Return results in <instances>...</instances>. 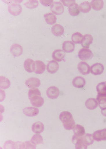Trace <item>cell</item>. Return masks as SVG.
<instances>
[{
    "mask_svg": "<svg viewBox=\"0 0 106 149\" xmlns=\"http://www.w3.org/2000/svg\"><path fill=\"white\" fill-rule=\"evenodd\" d=\"M29 100L33 106L40 107L43 105L44 100L41 97L40 91L37 88H31L28 93Z\"/></svg>",
    "mask_w": 106,
    "mask_h": 149,
    "instance_id": "1",
    "label": "cell"
},
{
    "mask_svg": "<svg viewBox=\"0 0 106 149\" xmlns=\"http://www.w3.org/2000/svg\"><path fill=\"white\" fill-rule=\"evenodd\" d=\"M59 118L66 130H71L74 129L75 126V123L72 115L70 112L67 111L62 112L60 113Z\"/></svg>",
    "mask_w": 106,
    "mask_h": 149,
    "instance_id": "2",
    "label": "cell"
},
{
    "mask_svg": "<svg viewBox=\"0 0 106 149\" xmlns=\"http://www.w3.org/2000/svg\"><path fill=\"white\" fill-rule=\"evenodd\" d=\"M79 58L83 61L89 60L93 57L92 51L88 48H82L79 51L78 54Z\"/></svg>",
    "mask_w": 106,
    "mask_h": 149,
    "instance_id": "3",
    "label": "cell"
},
{
    "mask_svg": "<svg viewBox=\"0 0 106 149\" xmlns=\"http://www.w3.org/2000/svg\"><path fill=\"white\" fill-rule=\"evenodd\" d=\"M83 136H77L74 135L72 137V141L73 143L75 145L76 149H87V146L83 142Z\"/></svg>",
    "mask_w": 106,
    "mask_h": 149,
    "instance_id": "4",
    "label": "cell"
},
{
    "mask_svg": "<svg viewBox=\"0 0 106 149\" xmlns=\"http://www.w3.org/2000/svg\"><path fill=\"white\" fill-rule=\"evenodd\" d=\"M51 11L56 15H60L63 13L64 8L63 4L60 2H55L50 6Z\"/></svg>",
    "mask_w": 106,
    "mask_h": 149,
    "instance_id": "5",
    "label": "cell"
},
{
    "mask_svg": "<svg viewBox=\"0 0 106 149\" xmlns=\"http://www.w3.org/2000/svg\"><path fill=\"white\" fill-rule=\"evenodd\" d=\"M9 12L14 16L19 15L22 11V7L18 4L12 3L8 7Z\"/></svg>",
    "mask_w": 106,
    "mask_h": 149,
    "instance_id": "6",
    "label": "cell"
},
{
    "mask_svg": "<svg viewBox=\"0 0 106 149\" xmlns=\"http://www.w3.org/2000/svg\"><path fill=\"white\" fill-rule=\"evenodd\" d=\"M47 95L50 99H57L60 95L59 89L55 86L49 87L46 91Z\"/></svg>",
    "mask_w": 106,
    "mask_h": 149,
    "instance_id": "7",
    "label": "cell"
},
{
    "mask_svg": "<svg viewBox=\"0 0 106 149\" xmlns=\"http://www.w3.org/2000/svg\"><path fill=\"white\" fill-rule=\"evenodd\" d=\"M93 136L94 140L98 142L106 141V128L95 131Z\"/></svg>",
    "mask_w": 106,
    "mask_h": 149,
    "instance_id": "8",
    "label": "cell"
},
{
    "mask_svg": "<svg viewBox=\"0 0 106 149\" xmlns=\"http://www.w3.org/2000/svg\"><path fill=\"white\" fill-rule=\"evenodd\" d=\"M25 85L30 88H38L41 85V81L36 77H31L29 78L25 82Z\"/></svg>",
    "mask_w": 106,
    "mask_h": 149,
    "instance_id": "9",
    "label": "cell"
},
{
    "mask_svg": "<svg viewBox=\"0 0 106 149\" xmlns=\"http://www.w3.org/2000/svg\"><path fill=\"white\" fill-rule=\"evenodd\" d=\"M104 67L103 64L96 63L91 66L90 71L92 74L95 75H100L103 72Z\"/></svg>",
    "mask_w": 106,
    "mask_h": 149,
    "instance_id": "10",
    "label": "cell"
},
{
    "mask_svg": "<svg viewBox=\"0 0 106 149\" xmlns=\"http://www.w3.org/2000/svg\"><path fill=\"white\" fill-rule=\"evenodd\" d=\"M59 68V65L55 61L52 60L49 61L47 65V70L51 74H53L57 72Z\"/></svg>",
    "mask_w": 106,
    "mask_h": 149,
    "instance_id": "11",
    "label": "cell"
},
{
    "mask_svg": "<svg viewBox=\"0 0 106 149\" xmlns=\"http://www.w3.org/2000/svg\"><path fill=\"white\" fill-rule=\"evenodd\" d=\"M24 66L27 72H32L35 71V63L32 59H27L24 62Z\"/></svg>",
    "mask_w": 106,
    "mask_h": 149,
    "instance_id": "12",
    "label": "cell"
},
{
    "mask_svg": "<svg viewBox=\"0 0 106 149\" xmlns=\"http://www.w3.org/2000/svg\"><path fill=\"white\" fill-rule=\"evenodd\" d=\"M78 68L80 72L83 75H86L90 73V67L89 65L85 62H80L78 65Z\"/></svg>",
    "mask_w": 106,
    "mask_h": 149,
    "instance_id": "13",
    "label": "cell"
},
{
    "mask_svg": "<svg viewBox=\"0 0 106 149\" xmlns=\"http://www.w3.org/2000/svg\"><path fill=\"white\" fill-rule=\"evenodd\" d=\"M10 52L14 56H19L23 52V48L19 44H13L10 47Z\"/></svg>",
    "mask_w": 106,
    "mask_h": 149,
    "instance_id": "14",
    "label": "cell"
},
{
    "mask_svg": "<svg viewBox=\"0 0 106 149\" xmlns=\"http://www.w3.org/2000/svg\"><path fill=\"white\" fill-rule=\"evenodd\" d=\"M65 51L61 49L55 50L52 54V58L56 61H62L65 58Z\"/></svg>",
    "mask_w": 106,
    "mask_h": 149,
    "instance_id": "15",
    "label": "cell"
},
{
    "mask_svg": "<svg viewBox=\"0 0 106 149\" xmlns=\"http://www.w3.org/2000/svg\"><path fill=\"white\" fill-rule=\"evenodd\" d=\"M23 113L26 116L30 117H34L37 115L39 113V109L33 107H28L23 110Z\"/></svg>",
    "mask_w": 106,
    "mask_h": 149,
    "instance_id": "16",
    "label": "cell"
},
{
    "mask_svg": "<svg viewBox=\"0 0 106 149\" xmlns=\"http://www.w3.org/2000/svg\"><path fill=\"white\" fill-rule=\"evenodd\" d=\"M51 31L54 36L57 37L62 36L64 33V27L59 24H55L52 26Z\"/></svg>",
    "mask_w": 106,
    "mask_h": 149,
    "instance_id": "17",
    "label": "cell"
},
{
    "mask_svg": "<svg viewBox=\"0 0 106 149\" xmlns=\"http://www.w3.org/2000/svg\"><path fill=\"white\" fill-rule=\"evenodd\" d=\"M97 100L101 109L106 108V93H98Z\"/></svg>",
    "mask_w": 106,
    "mask_h": 149,
    "instance_id": "18",
    "label": "cell"
},
{
    "mask_svg": "<svg viewBox=\"0 0 106 149\" xmlns=\"http://www.w3.org/2000/svg\"><path fill=\"white\" fill-rule=\"evenodd\" d=\"M72 84L74 87L78 88H83L85 84V80L82 77H76L72 81Z\"/></svg>",
    "mask_w": 106,
    "mask_h": 149,
    "instance_id": "19",
    "label": "cell"
},
{
    "mask_svg": "<svg viewBox=\"0 0 106 149\" xmlns=\"http://www.w3.org/2000/svg\"><path fill=\"white\" fill-rule=\"evenodd\" d=\"M35 72L36 74H42L45 70V65L41 61H36L35 62Z\"/></svg>",
    "mask_w": 106,
    "mask_h": 149,
    "instance_id": "20",
    "label": "cell"
},
{
    "mask_svg": "<svg viewBox=\"0 0 106 149\" xmlns=\"http://www.w3.org/2000/svg\"><path fill=\"white\" fill-rule=\"evenodd\" d=\"M32 129L34 133L36 134H40L44 130V125L43 123L39 121L33 124Z\"/></svg>",
    "mask_w": 106,
    "mask_h": 149,
    "instance_id": "21",
    "label": "cell"
},
{
    "mask_svg": "<svg viewBox=\"0 0 106 149\" xmlns=\"http://www.w3.org/2000/svg\"><path fill=\"white\" fill-rule=\"evenodd\" d=\"M93 37L92 35L87 34L83 36V39L81 42V46L83 47L88 48L90 45L93 43Z\"/></svg>",
    "mask_w": 106,
    "mask_h": 149,
    "instance_id": "22",
    "label": "cell"
},
{
    "mask_svg": "<svg viewBox=\"0 0 106 149\" xmlns=\"http://www.w3.org/2000/svg\"><path fill=\"white\" fill-rule=\"evenodd\" d=\"M63 49L66 52H72L74 50V44L71 41H65L63 44Z\"/></svg>",
    "mask_w": 106,
    "mask_h": 149,
    "instance_id": "23",
    "label": "cell"
},
{
    "mask_svg": "<svg viewBox=\"0 0 106 149\" xmlns=\"http://www.w3.org/2000/svg\"><path fill=\"white\" fill-rule=\"evenodd\" d=\"M44 17L47 23L50 25L55 24L57 22V17L54 14L51 13L45 14L44 15Z\"/></svg>",
    "mask_w": 106,
    "mask_h": 149,
    "instance_id": "24",
    "label": "cell"
},
{
    "mask_svg": "<svg viewBox=\"0 0 106 149\" xmlns=\"http://www.w3.org/2000/svg\"><path fill=\"white\" fill-rule=\"evenodd\" d=\"M85 106L88 109L93 110L96 109L98 106V103L97 100L94 98L88 99L85 102Z\"/></svg>",
    "mask_w": 106,
    "mask_h": 149,
    "instance_id": "25",
    "label": "cell"
},
{
    "mask_svg": "<svg viewBox=\"0 0 106 149\" xmlns=\"http://www.w3.org/2000/svg\"><path fill=\"white\" fill-rule=\"evenodd\" d=\"M90 4L93 9L95 10H100L103 7L104 2L102 0H93Z\"/></svg>",
    "mask_w": 106,
    "mask_h": 149,
    "instance_id": "26",
    "label": "cell"
},
{
    "mask_svg": "<svg viewBox=\"0 0 106 149\" xmlns=\"http://www.w3.org/2000/svg\"><path fill=\"white\" fill-rule=\"evenodd\" d=\"M73 131L74 135L77 136H83L85 134L84 128L81 125H76L74 127Z\"/></svg>",
    "mask_w": 106,
    "mask_h": 149,
    "instance_id": "27",
    "label": "cell"
},
{
    "mask_svg": "<svg viewBox=\"0 0 106 149\" xmlns=\"http://www.w3.org/2000/svg\"><path fill=\"white\" fill-rule=\"evenodd\" d=\"M69 13L72 16H76L79 14L80 8L78 4L77 3L74 4V5L71 6L69 8Z\"/></svg>",
    "mask_w": 106,
    "mask_h": 149,
    "instance_id": "28",
    "label": "cell"
},
{
    "mask_svg": "<svg viewBox=\"0 0 106 149\" xmlns=\"http://www.w3.org/2000/svg\"><path fill=\"white\" fill-rule=\"evenodd\" d=\"M83 37V35L81 33L79 32H75L72 35V41L75 44H80L81 43Z\"/></svg>",
    "mask_w": 106,
    "mask_h": 149,
    "instance_id": "29",
    "label": "cell"
},
{
    "mask_svg": "<svg viewBox=\"0 0 106 149\" xmlns=\"http://www.w3.org/2000/svg\"><path fill=\"white\" fill-rule=\"evenodd\" d=\"M83 139L85 144L87 146L92 145L94 143V139H93V136L91 134L88 133L85 134L84 136H83Z\"/></svg>",
    "mask_w": 106,
    "mask_h": 149,
    "instance_id": "30",
    "label": "cell"
},
{
    "mask_svg": "<svg viewBox=\"0 0 106 149\" xmlns=\"http://www.w3.org/2000/svg\"><path fill=\"white\" fill-rule=\"evenodd\" d=\"M79 8L82 12L87 13L91 10V4L88 1L83 2L80 5Z\"/></svg>",
    "mask_w": 106,
    "mask_h": 149,
    "instance_id": "31",
    "label": "cell"
},
{
    "mask_svg": "<svg viewBox=\"0 0 106 149\" xmlns=\"http://www.w3.org/2000/svg\"><path fill=\"white\" fill-rule=\"evenodd\" d=\"M0 87L1 89H6L10 86V82L6 77L3 76L0 77Z\"/></svg>",
    "mask_w": 106,
    "mask_h": 149,
    "instance_id": "32",
    "label": "cell"
},
{
    "mask_svg": "<svg viewBox=\"0 0 106 149\" xmlns=\"http://www.w3.org/2000/svg\"><path fill=\"white\" fill-rule=\"evenodd\" d=\"M36 145L31 141H27L24 143L19 144L20 149H36Z\"/></svg>",
    "mask_w": 106,
    "mask_h": 149,
    "instance_id": "33",
    "label": "cell"
},
{
    "mask_svg": "<svg viewBox=\"0 0 106 149\" xmlns=\"http://www.w3.org/2000/svg\"><path fill=\"white\" fill-rule=\"evenodd\" d=\"M31 141L35 145L43 144V139L42 136L39 134H35L33 136Z\"/></svg>",
    "mask_w": 106,
    "mask_h": 149,
    "instance_id": "34",
    "label": "cell"
},
{
    "mask_svg": "<svg viewBox=\"0 0 106 149\" xmlns=\"http://www.w3.org/2000/svg\"><path fill=\"white\" fill-rule=\"evenodd\" d=\"M25 6L29 9L35 8L39 5L38 1L36 0H30L24 4Z\"/></svg>",
    "mask_w": 106,
    "mask_h": 149,
    "instance_id": "35",
    "label": "cell"
},
{
    "mask_svg": "<svg viewBox=\"0 0 106 149\" xmlns=\"http://www.w3.org/2000/svg\"><path fill=\"white\" fill-rule=\"evenodd\" d=\"M96 89L98 93H106V82L99 83Z\"/></svg>",
    "mask_w": 106,
    "mask_h": 149,
    "instance_id": "36",
    "label": "cell"
},
{
    "mask_svg": "<svg viewBox=\"0 0 106 149\" xmlns=\"http://www.w3.org/2000/svg\"><path fill=\"white\" fill-rule=\"evenodd\" d=\"M61 2L63 3V4L64 6H66L69 7H70L71 6L74 5V4H75V1H73V0H62Z\"/></svg>",
    "mask_w": 106,
    "mask_h": 149,
    "instance_id": "37",
    "label": "cell"
},
{
    "mask_svg": "<svg viewBox=\"0 0 106 149\" xmlns=\"http://www.w3.org/2000/svg\"><path fill=\"white\" fill-rule=\"evenodd\" d=\"M40 2L43 5L45 6H51L53 3L52 0H41Z\"/></svg>",
    "mask_w": 106,
    "mask_h": 149,
    "instance_id": "38",
    "label": "cell"
},
{
    "mask_svg": "<svg viewBox=\"0 0 106 149\" xmlns=\"http://www.w3.org/2000/svg\"><path fill=\"white\" fill-rule=\"evenodd\" d=\"M101 113H102V114L104 116H106V108L104 109H102L101 110Z\"/></svg>",
    "mask_w": 106,
    "mask_h": 149,
    "instance_id": "39",
    "label": "cell"
}]
</instances>
